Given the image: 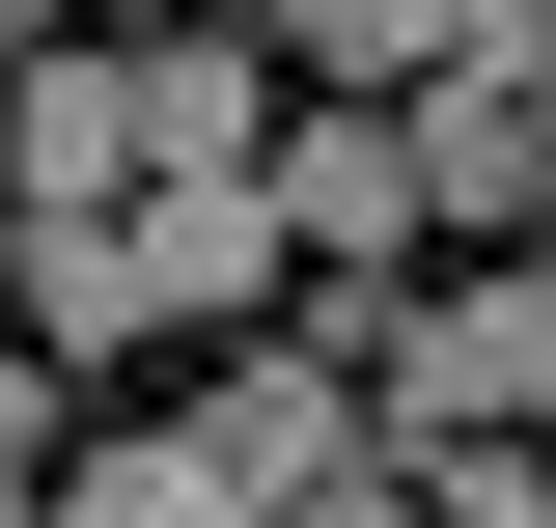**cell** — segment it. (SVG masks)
<instances>
[{
  "instance_id": "obj_1",
  "label": "cell",
  "mask_w": 556,
  "mask_h": 528,
  "mask_svg": "<svg viewBox=\"0 0 556 528\" xmlns=\"http://www.w3.org/2000/svg\"><path fill=\"white\" fill-rule=\"evenodd\" d=\"M501 417H556V251L529 278H445V306L390 334V445H501Z\"/></svg>"
},
{
  "instance_id": "obj_2",
  "label": "cell",
  "mask_w": 556,
  "mask_h": 528,
  "mask_svg": "<svg viewBox=\"0 0 556 528\" xmlns=\"http://www.w3.org/2000/svg\"><path fill=\"white\" fill-rule=\"evenodd\" d=\"M278 223H306L334 278H390L417 223H445V167H417V112H362V84H334V112H278Z\"/></svg>"
},
{
  "instance_id": "obj_3",
  "label": "cell",
  "mask_w": 556,
  "mask_h": 528,
  "mask_svg": "<svg viewBox=\"0 0 556 528\" xmlns=\"http://www.w3.org/2000/svg\"><path fill=\"white\" fill-rule=\"evenodd\" d=\"M195 417H223V473H251V501H334V473H362V362H306V334H223Z\"/></svg>"
},
{
  "instance_id": "obj_4",
  "label": "cell",
  "mask_w": 556,
  "mask_h": 528,
  "mask_svg": "<svg viewBox=\"0 0 556 528\" xmlns=\"http://www.w3.org/2000/svg\"><path fill=\"white\" fill-rule=\"evenodd\" d=\"M56 528H278V501L223 473V417H112V445H56Z\"/></svg>"
},
{
  "instance_id": "obj_5",
  "label": "cell",
  "mask_w": 556,
  "mask_h": 528,
  "mask_svg": "<svg viewBox=\"0 0 556 528\" xmlns=\"http://www.w3.org/2000/svg\"><path fill=\"white\" fill-rule=\"evenodd\" d=\"M139 167H278V28H139Z\"/></svg>"
},
{
  "instance_id": "obj_6",
  "label": "cell",
  "mask_w": 556,
  "mask_h": 528,
  "mask_svg": "<svg viewBox=\"0 0 556 528\" xmlns=\"http://www.w3.org/2000/svg\"><path fill=\"white\" fill-rule=\"evenodd\" d=\"M0 139L28 196H139V56H0Z\"/></svg>"
},
{
  "instance_id": "obj_7",
  "label": "cell",
  "mask_w": 556,
  "mask_h": 528,
  "mask_svg": "<svg viewBox=\"0 0 556 528\" xmlns=\"http://www.w3.org/2000/svg\"><path fill=\"white\" fill-rule=\"evenodd\" d=\"M473 0H278V56H334V84H390V56H445Z\"/></svg>"
},
{
  "instance_id": "obj_8",
  "label": "cell",
  "mask_w": 556,
  "mask_h": 528,
  "mask_svg": "<svg viewBox=\"0 0 556 528\" xmlns=\"http://www.w3.org/2000/svg\"><path fill=\"white\" fill-rule=\"evenodd\" d=\"M417 528H556V473H529V417H501V445H417Z\"/></svg>"
},
{
  "instance_id": "obj_9",
  "label": "cell",
  "mask_w": 556,
  "mask_h": 528,
  "mask_svg": "<svg viewBox=\"0 0 556 528\" xmlns=\"http://www.w3.org/2000/svg\"><path fill=\"white\" fill-rule=\"evenodd\" d=\"M0 473H56V334H0Z\"/></svg>"
},
{
  "instance_id": "obj_10",
  "label": "cell",
  "mask_w": 556,
  "mask_h": 528,
  "mask_svg": "<svg viewBox=\"0 0 556 528\" xmlns=\"http://www.w3.org/2000/svg\"><path fill=\"white\" fill-rule=\"evenodd\" d=\"M278 528H417V473H390V445H362V473H334V501H278Z\"/></svg>"
},
{
  "instance_id": "obj_11",
  "label": "cell",
  "mask_w": 556,
  "mask_h": 528,
  "mask_svg": "<svg viewBox=\"0 0 556 528\" xmlns=\"http://www.w3.org/2000/svg\"><path fill=\"white\" fill-rule=\"evenodd\" d=\"M0 528H56V473H0Z\"/></svg>"
},
{
  "instance_id": "obj_12",
  "label": "cell",
  "mask_w": 556,
  "mask_h": 528,
  "mask_svg": "<svg viewBox=\"0 0 556 528\" xmlns=\"http://www.w3.org/2000/svg\"><path fill=\"white\" fill-rule=\"evenodd\" d=\"M0 223H28V139H0Z\"/></svg>"
}]
</instances>
